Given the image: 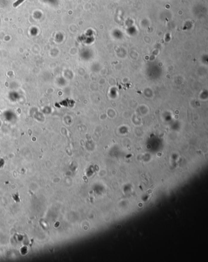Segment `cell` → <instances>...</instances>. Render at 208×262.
Masks as SVG:
<instances>
[{
	"instance_id": "obj_1",
	"label": "cell",
	"mask_w": 208,
	"mask_h": 262,
	"mask_svg": "<svg viewBox=\"0 0 208 262\" xmlns=\"http://www.w3.org/2000/svg\"><path fill=\"white\" fill-rule=\"evenodd\" d=\"M24 1H25V0H17V1L16 2V3H13V7H17L18 6H19L21 3H22Z\"/></svg>"
}]
</instances>
